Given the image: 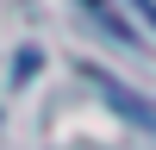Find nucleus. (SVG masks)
Returning a JSON list of instances; mask_svg holds the SVG:
<instances>
[{"label": "nucleus", "instance_id": "1", "mask_svg": "<svg viewBox=\"0 0 156 150\" xmlns=\"http://www.w3.org/2000/svg\"><path fill=\"white\" fill-rule=\"evenodd\" d=\"M87 81H94V88H100V94H106V100H112V106H119V112H125L131 125H144V131L156 138V100H144V94H131L125 81H112V75H100V69H87Z\"/></svg>", "mask_w": 156, "mask_h": 150}, {"label": "nucleus", "instance_id": "2", "mask_svg": "<svg viewBox=\"0 0 156 150\" xmlns=\"http://www.w3.org/2000/svg\"><path fill=\"white\" fill-rule=\"evenodd\" d=\"M131 6H137V12H144V19L156 25V0H131Z\"/></svg>", "mask_w": 156, "mask_h": 150}]
</instances>
